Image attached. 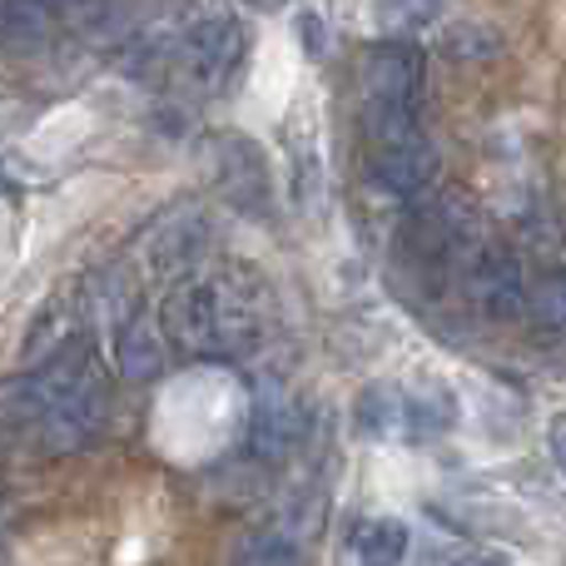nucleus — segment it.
I'll return each mask as SVG.
<instances>
[{
	"instance_id": "nucleus-19",
	"label": "nucleus",
	"mask_w": 566,
	"mask_h": 566,
	"mask_svg": "<svg viewBox=\"0 0 566 566\" xmlns=\"http://www.w3.org/2000/svg\"><path fill=\"white\" fill-rule=\"evenodd\" d=\"M244 6H249V10H283L289 0H244Z\"/></svg>"
},
{
	"instance_id": "nucleus-1",
	"label": "nucleus",
	"mask_w": 566,
	"mask_h": 566,
	"mask_svg": "<svg viewBox=\"0 0 566 566\" xmlns=\"http://www.w3.org/2000/svg\"><path fill=\"white\" fill-rule=\"evenodd\" d=\"M358 90H363V139L418 135V99H422V50L412 40H373L358 50Z\"/></svg>"
},
{
	"instance_id": "nucleus-2",
	"label": "nucleus",
	"mask_w": 566,
	"mask_h": 566,
	"mask_svg": "<svg viewBox=\"0 0 566 566\" xmlns=\"http://www.w3.org/2000/svg\"><path fill=\"white\" fill-rule=\"evenodd\" d=\"M244 55L249 30L229 6H205L179 35V70L205 95H219V90L234 85V75L244 70Z\"/></svg>"
},
{
	"instance_id": "nucleus-10",
	"label": "nucleus",
	"mask_w": 566,
	"mask_h": 566,
	"mask_svg": "<svg viewBox=\"0 0 566 566\" xmlns=\"http://www.w3.org/2000/svg\"><path fill=\"white\" fill-rule=\"evenodd\" d=\"M353 428L363 438H398V432H408V392L398 382H368L353 398Z\"/></svg>"
},
{
	"instance_id": "nucleus-15",
	"label": "nucleus",
	"mask_w": 566,
	"mask_h": 566,
	"mask_svg": "<svg viewBox=\"0 0 566 566\" xmlns=\"http://www.w3.org/2000/svg\"><path fill=\"white\" fill-rule=\"evenodd\" d=\"M50 30V10L35 0H0V40L10 45H40Z\"/></svg>"
},
{
	"instance_id": "nucleus-9",
	"label": "nucleus",
	"mask_w": 566,
	"mask_h": 566,
	"mask_svg": "<svg viewBox=\"0 0 566 566\" xmlns=\"http://www.w3.org/2000/svg\"><path fill=\"white\" fill-rule=\"evenodd\" d=\"M249 442H254V458H264V462H283L293 452V442H298V408L279 388H259Z\"/></svg>"
},
{
	"instance_id": "nucleus-4",
	"label": "nucleus",
	"mask_w": 566,
	"mask_h": 566,
	"mask_svg": "<svg viewBox=\"0 0 566 566\" xmlns=\"http://www.w3.org/2000/svg\"><path fill=\"white\" fill-rule=\"evenodd\" d=\"M458 279H462V289H468L472 308L488 313V318H497V323H512L522 308H527V283H522V264L507 254V249L488 244V239H478V244L468 249V259H462Z\"/></svg>"
},
{
	"instance_id": "nucleus-5",
	"label": "nucleus",
	"mask_w": 566,
	"mask_h": 566,
	"mask_svg": "<svg viewBox=\"0 0 566 566\" xmlns=\"http://www.w3.org/2000/svg\"><path fill=\"white\" fill-rule=\"evenodd\" d=\"M165 338L199 358H224V313H219V283L189 279L165 298Z\"/></svg>"
},
{
	"instance_id": "nucleus-16",
	"label": "nucleus",
	"mask_w": 566,
	"mask_h": 566,
	"mask_svg": "<svg viewBox=\"0 0 566 566\" xmlns=\"http://www.w3.org/2000/svg\"><path fill=\"white\" fill-rule=\"evenodd\" d=\"M239 566H303L298 537H289L283 527L259 532V537L244 542V552H239Z\"/></svg>"
},
{
	"instance_id": "nucleus-6",
	"label": "nucleus",
	"mask_w": 566,
	"mask_h": 566,
	"mask_svg": "<svg viewBox=\"0 0 566 566\" xmlns=\"http://www.w3.org/2000/svg\"><path fill=\"white\" fill-rule=\"evenodd\" d=\"M105 418H109V388L95 378V373H85V378L40 418V428H35L40 448L55 452V458L90 448V442L99 438V428H105Z\"/></svg>"
},
{
	"instance_id": "nucleus-7",
	"label": "nucleus",
	"mask_w": 566,
	"mask_h": 566,
	"mask_svg": "<svg viewBox=\"0 0 566 566\" xmlns=\"http://www.w3.org/2000/svg\"><path fill=\"white\" fill-rule=\"evenodd\" d=\"M438 149L428 145L422 129L388 139V145H368V185L392 199H422L438 185Z\"/></svg>"
},
{
	"instance_id": "nucleus-12",
	"label": "nucleus",
	"mask_w": 566,
	"mask_h": 566,
	"mask_svg": "<svg viewBox=\"0 0 566 566\" xmlns=\"http://www.w3.org/2000/svg\"><path fill=\"white\" fill-rule=\"evenodd\" d=\"M199 239H205V224H199V214L189 209L185 219H175V224H159L155 234H149V259H155V269H179L195 259Z\"/></svg>"
},
{
	"instance_id": "nucleus-14",
	"label": "nucleus",
	"mask_w": 566,
	"mask_h": 566,
	"mask_svg": "<svg viewBox=\"0 0 566 566\" xmlns=\"http://www.w3.org/2000/svg\"><path fill=\"white\" fill-rule=\"evenodd\" d=\"M452 428V398L438 382H422L418 392H408V438H438Z\"/></svg>"
},
{
	"instance_id": "nucleus-3",
	"label": "nucleus",
	"mask_w": 566,
	"mask_h": 566,
	"mask_svg": "<svg viewBox=\"0 0 566 566\" xmlns=\"http://www.w3.org/2000/svg\"><path fill=\"white\" fill-rule=\"evenodd\" d=\"M205 175H209V185L224 195V205L239 209V214L264 219L269 209H274V175H269V159H264V149H259L249 135H239V129L209 135Z\"/></svg>"
},
{
	"instance_id": "nucleus-18",
	"label": "nucleus",
	"mask_w": 566,
	"mask_h": 566,
	"mask_svg": "<svg viewBox=\"0 0 566 566\" xmlns=\"http://www.w3.org/2000/svg\"><path fill=\"white\" fill-rule=\"evenodd\" d=\"M547 442H552V458H557V468L566 472V412L547 422Z\"/></svg>"
},
{
	"instance_id": "nucleus-22",
	"label": "nucleus",
	"mask_w": 566,
	"mask_h": 566,
	"mask_svg": "<svg viewBox=\"0 0 566 566\" xmlns=\"http://www.w3.org/2000/svg\"><path fill=\"white\" fill-rule=\"evenodd\" d=\"M562 289H566V279H562Z\"/></svg>"
},
{
	"instance_id": "nucleus-8",
	"label": "nucleus",
	"mask_w": 566,
	"mask_h": 566,
	"mask_svg": "<svg viewBox=\"0 0 566 566\" xmlns=\"http://www.w3.org/2000/svg\"><path fill=\"white\" fill-rule=\"evenodd\" d=\"M169 363V338L145 318V313H129L115 328V368L125 382H155Z\"/></svg>"
},
{
	"instance_id": "nucleus-11",
	"label": "nucleus",
	"mask_w": 566,
	"mask_h": 566,
	"mask_svg": "<svg viewBox=\"0 0 566 566\" xmlns=\"http://www.w3.org/2000/svg\"><path fill=\"white\" fill-rule=\"evenodd\" d=\"M353 552H358V566H402V557H408V527L398 517H368L353 532Z\"/></svg>"
},
{
	"instance_id": "nucleus-17",
	"label": "nucleus",
	"mask_w": 566,
	"mask_h": 566,
	"mask_svg": "<svg viewBox=\"0 0 566 566\" xmlns=\"http://www.w3.org/2000/svg\"><path fill=\"white\" fill-rule=\"evenodd\" d=\"M448 0H373V20L382 30H418L442 15Z\"/></svg>"
},
{
	"instance_id": "nucleus-20",
	"label": "nucleus",
	"mask_w": 566,
	"mask_h": 566,
	"mask_svg": "<svg viewBox=\"0 0 566 566\" xmlns=\"http://www.w3.org/2000/svg\"><path fill=\"white\" fill-rule=\"evenodd\" d=\"M458 566H512V562H502V557H468V562H458Z\"/></svg>"
},
{
	"instance_id": "nucleus-21",
	"label": "nucleus",
	"mask_w": 566,
	"mask_h": 566,
	"mask_svg": "<svg viewBox=\"0 0 566 566\" xmlns=\"http://www.w3.org/2000/svg\"><path fill=\"white\" fill-rule=\"evenodd\" d=\"M35 6H45V10H60V6H75V0H35Z\"/></svg>"
},
{
	"instance_id": "nucleus-13",
	"label": "nucleus",
	"mask_w": 566,
	"mask_h": 566,
	"mask_svg": "<svg viewBox=\"0 0 566 566\" xmlns=\"http://www.w3.org/2000/svg\"><path fill=\"white\" fill-rule=\"evenodd\" d=\"M502 35L488 25V20H462V25H452L448 35H442V55L458 60V65H488V60L502 55Z\"/></svg>"
}]
</instances>
